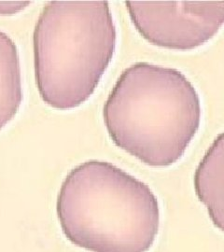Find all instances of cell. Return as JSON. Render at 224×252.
Returning a JSON list of instances; mask_svg holds the SVG:
<instances>
[{
    "label": "cell",
    "instance_id": "cell-1",
    "mask_svg": "<svg viewBox=\"0 0 224 252\" xmlns=\"http://www.w3.org/2000/svg\"><path fill=\"white\" fill-rule=\"evenodd\" d=\"M118 148L153 167L176 163L201 124L197 91L178 69L135 63L121 74L104 105Z\"/></svg>",
    "mask_w": 224,
    "mask_h": 252
},
{
    "label": "cell",
    "instance_id": "cell-2",
    "mask_svg": "<svg viewBox=\"0 0 224 252\" xmlns=\"http://www.w3.org/2000/svg\"><path fill=\"white\" fill-rule=\"evenodd\" d=\"M56 212L64 236L91 252H147L160 225L150 187L97 160L82 162L65 177Z\"/></svg>",
    "mask_w": 224,
    "mask_h": 252
},
{
    "label": "cell",
    "instance_id": "cell-3",
    "mask_svg": "<svg viewBox=\"0 0 224 252\" xmlns=\"http://www.w3.org/2000/svg\"><path fill=\"white\" fill-rule=\"evenodd\" d=\"M116 42L108 1H49L33 34L41 99L59 110L85 103L112 61Z\"/></svg>",
    "mask_w": 224,
    "mask_h": 252
},
{
    "label": "cell",
    "instance_id": "cell-4",
    "mask_svg": "<svg viewBox=\"0 0 224 252\" xmlns=\"http://www.w3.org/2000/svg\"><path fill=\"white\" fill-rule=\"evenodd\" d=\"M126 5L139 34L169 50H194L224 26V1L129 0Z\"/></svg>",
    "mask_w": 224,
    "mask_h": 252
},
{
    "label": "cell",
    "instance_id": "cell-5",
    "mask_svg": "<svg viewBox=\"0 0 224 252\" xmlns=\"http://www.w3.org/2000/svg\"><path fill=\"white\" fill-rule=\"evenodd\" d=\"M194 189L214 225L224 232V132L216 137L199 163Z\"/></svg>",
    "mask_w": 224,
    "mask_h": 252
},
{
    "label": "cell",
    "instance_id": "cell-6",
    "mask_svg": "<svg viewBox=\"0 0 224 252\" xmlns=\"http://www.w3.org/2000/svg\"><path fill=\"white\" fill-rule=\"evenodd\" d=\"M24 98L18 49L0 31V130L18 113Z\"/></svg>",
    "mask_w": 224,
    "mask_h": 252
},
{
    "label": "cell",
    "instance_id": "cell-7",
    "mask_svg": "<svg viewBox=\"0 0 224 252\" xmlns=\"http://www.w3.org/2000/svg\"><path fill=\"white\" fill-rule=\"evenodd\" d=\"M30 1H0V15H13L30 5Z\"/></svg>",
    "mask_w": 224,
    "mask_h": 252
}]
</instances>
